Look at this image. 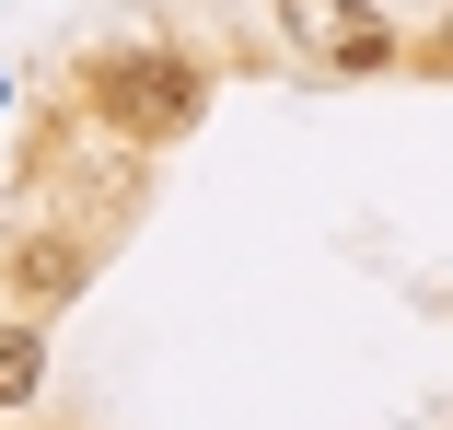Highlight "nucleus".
<instances>
[{"instance_id": "obj_2", "label": "nucleus", "mask_w": 453, "mask_h": 430, "mask_svg": "<svg viewBox=\"0 0 453 430\" xmlns=\"http://www.w3.org/2000/svg\"><path fill=\"white\" fill-rule=\"evenodd\" d=\"M280 35L314 70H395V35H384L372 0H280Z\"/></svg>"}, {"instance_id": "obj_3", "label": "nucleus", "mask_w": 453, "mask_h": 430, "mask_svg": "<svg viewBox=\"0 0 453 430\" xmlns=\"http://www.w3.org/2000/svg\"><path fill=\"white\" fill-rule=\"evenodd\" d=\"M94 268H105V256L81 244V233H35V244H12V303L47 314V303H70V291H94Z\"/></svg>"}, {"instance_id": "obj_5", "label": "nucleus", "mask_w": 453, "mask_h": 430, "mask_svg": "<svg viewBox=\"0 0 453 430\" xmlns=\"http://www.w3.org/2000/svg\"><path fill=\"white\" fill-rule=\"evenodd\" d=\"M418 58H430V70H441V81H453V24H441V35H430V47H418Z\"/></svg>"}, {"instance_id": "obj_4", "label": "nucleus", "mask_w": 453, "mask_h": 430, "mask_svg": "<svg viewBox=\"0 0 453 430\" xmlns=\"http://www.w3.org/2000/svg\"><path fill=\"white\" fill-rule=\"evenodd\" d=\"M47 384V349H35V326H0V407H24Z\"/></svg>"}, {"instance_id": "obj_1", "label": "nucleus", "mask_w": 453, "mask_h": 430, "mask_svg": "<svg viewBox=\"0 0 453 430\" xmlns=\"http://www.w3.org/2000/svg\"><path fill=\"white\" fill-rule=\"evenodd\" d=\"M81 105H94L105 128H128V140H187L210 117V70L187 47H105L94 70H81Z\"/></svg>"}]
</instances>
